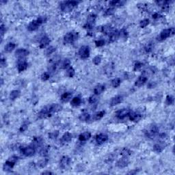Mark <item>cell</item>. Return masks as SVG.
Here are the masks:
<instances>
[{
    "instance_id": "6da1fadb",
    "label": "cell",
    "mask_w": 175,
    "mask_h": 175,
    "mask_svg": "<svg viewBox=\"0 0 175 175\" xmlns=\"http://www.w3.org/2000/svg\"><path fill=\"white\" fill-rule=\"evenodd\" d=\"M79 2L76 1H66L62 2L60 4V8L62 11L63 12H70L78 5Z\"/></svg>"
},
{
    "instance_id": "7a4b0ae2",
    "label": "cell",
    "mask_w": 175,
    "mask_h": 175,
    "mask_svg": "<svg viewBox=\"0 0 175 175\" xmlns=\"http://www.w3.org/2000/svg\"><path fill=\"white\" fill-rule=\"evenodd\" d=\"M79 38V33L75 32H69L64 37V44H70L73 43L76 41Z\"/></svg>"
},
{
    "instance_id": "3957f363",
    "label": "cell",
    "mask_w": 175,
    "mask_h": 175,
    "mask_svg": "<svg viewBox=\"0 0 175 175\" xmlns=\"http://www.w3.org/2000/svg\"><path fill=\"white\" fill-rule=\"evenodd\" d=\"M174 32L175 30L174 28H169V29H165V30H162L161 32L160 33V35L158 37V40L164 41V40L168 38V37L172 36L174 34Z\"/></svg>"
},
{
    "instance_id": "277c9868",
    "label": "cell",
    "mask_w": 175,
    "mask_h": 175,
    "mask_svg": "<svg viewBox=\"0 0 175 175\" xmlns=\"http://www.w3.org/2000/svg\"><path fill=\"white\" fill-rule=\"evenodd\" d=\"M79 56L82 59H87L90 56V47L87 45H84L79 49Z\"/></svg>"
},
{
    "instance_id": "5b68a950",
    "label": "cell",
    "mask_w": 175,
    "mask_h": 175,
    "mask_svg": "<svg viewBox=\"0 0 175 175\" xmlns=\"http://www.w3.org/2000/svg\"><path fill=\"white\" fill-rule=\"evenodd\" d=\"M96 18H97V16L95 15H90L88 16L87 19V22L84 25V28L85 29H88V30H90L92 28L94 24H95V21H96Z\"/></svg>"
},
{
    "instance_id": "8992f818",
    "label": "cell",
    "mask_w": 175,
    "mask_h": 175,
    "mask_svg": "<svg viewBox=\"0 0 175 175\" xmlns=\"http://www.w3.org/2000/svg\"><path fill=\"white\" fill-rule=\"evenodd\" d=\"M18 157L16 156H12L11 157H10L6 161V163L4 164V167H6L8 169H11L15 166L16 162H17Z\"/></svg>"
},
{
    "instance_id": "52a82bcc",
    "label": "cell",
    "mask_w": 175,
    "mask_h": 175,
    "mask_svg": "<svg viewBox=\"0 0 175 175\" xmlns=\"http://www.w3.org/2000/svg\"><path fill=\"white\" fill-rule=\"evenodd\" d=\"M35 152V148L32 146H29L25 147L22 149L23 154L26 157H31L34 155Z\"/></svg>"
},
{
    "instance_id": "ba28073f",
    "label": "cell",
    "mask_w": 175,
    "mask_h": 175,
    "mask_svg": "<svg viewBox=\"0 0 175 175\" xmlns=\"http://www.w3.org/2000/svg\"><path fill=\"white\" fill-rule=\"evenodd\" d=\"M130 112L131 111L129 110V109L125 108V109H122V110H118V111L116 112V117H117L118 119H123V118H125L126 116H129Z\"/></svg>"
},
{
    "instance_id": "9c48e42d",
    "label": "cell",
    "mask_w": 175,
    "mask_h": 175,
    "mask_svg": "<svg viewBox=\"0 0 175 175\" xmlns=\"http://www.w3.org/2000/svg\"><path fill=\"white\" fill-rule=\"evenodd\" d=\"M157 133H158V128L156 126H153L146 132V136H147L148 138H154L157 134Z\"/></svg>"
},
{
    "instance_id": "30bf717a",
    "label": "cell",
    "mask_w": 175,
    "mask_h": 175,
    "mask_svg": "<svg viewBox=\"0 0 175 175\" xmlns=\"http://www.w3.org/2000/svg\"><path fill=\"white\" fill-rule=\"evenodd\" d=\"M147 80H148L147 75H145L144 74H143L142 75L139 77L138 79L136 80V83H135V86H137V87H140V86H143L144 84L147 82Z\"/></svg>"
},
{
    "instance_id": "8fae6325",
    "label": "cell",
    "mask_w": 175,
    "mask_h": 175,
    "mask_svg": "<svg viewBox=\"0 0 175 175\" xmlns=\"http://www.w3.org/2000/svg\"><path fill=\"white\" fill-rule=\"evenodd\" d=\"M40 25H41V24L38 22L37 20H33L28 25V30L30 32H33V31H35V30H38V28L40 27Z\"/></svg>"
},
{
    "instance_id": "7c38bea8",
    "label": "cell",
    "mask_w": 175,
    "mask_h": 175,
    "mask_svg": "<svg viewBox=\"0 0 175 175\" xmlns=\"http://www.w3.org/2000/svg\"><path fill=\"white\" fill-rule=\"evenodd\" d=\"M129 163V161L127 159V157H123V158H121L116 162V166L120 168H125V167H127L128 166Z\"/></svg>"
},
{
    "instance_id": "4fadbf2b",
    "label": "cell",
    "mask_w": 175,
    "mask_h": 175,
    "mask_svg": "<svg viewBox=\"0 0 175 175\" xmlns=\"http://www.w3.org/2000/svg\"><path fill=\"white\" fill-rule=\"evenodd\" d=\"M30 52L29 51H28L25 49H18L16 52H15V55L17 57L20 58H23L29 55Z\"/></svg>"
},
{
    "instance_id": "5bb4252c",
    "label": "cell",
    "mask_w": 175,
    "mask_h": 175,
    "mask_svg": "<svg viewBox=\"0 0 175 175\" xmlns=\"http://www.w3.org/2000/svg\"><path fill=\"white\" fill-rule=\"evenodd\" d=\"M123 96H120V95H118V96H116V97H113L110 101V105L111 106H115V105H117L119 103L123 102Z\"/></svg>"
},
{
    "instance_id": "9a60e30c",
    "label": "cell",
    "mask_w": 175,
    "mask_h": 175,
    "mask_svg": "<svg viewBox=\"0 0 175 175\" xmlns=\"http://www.w3.org/2000/svg\"><path fill=\"white\" fill-rule=\"evenodd\" d=\"M101 32L105 34H107V35L110 36V34H112V32H114V28L113 27L110 25H103V26L101 28Z\"/></svg>"
},
{
    "instance_id": "2e32d148",
    "label": "cell",
    "mask_w": 175,
    "mask_h": 175,
    "mask_svg": "<svg viewBox=\"0 0 175 175\" xmlns=\"http://www.w3.org/2000/svg\"><path fill=\"white\" fill-rule=\"evenodd\" d=\"M108 140V136L104 133H100L96 137V141L99 144L104 143Z\"/></svg>"
},
{
    "instance_id": "e0dca14e",
    "label": "cell",
    "mask_w": 175,
    "mask_h": 175,
    "mask_svg": "<svg viewBox=\"0 0 175 175\" xmlns=\"http://www.w3.org/2000/svg\"><path fill=\"white\" fill-rule=\"evenodd\" d=\"M129 116L130 120L133 122H138L142 118V116L140 114H137L136 112H130V113L129 114Z\"/></svg>"
},
{
    "instance_id": "ac0fdd59",
    "label": "cell",
    "mask_w": 175,
    "mask_h": 175,
    "mask_svg": "<svg viewBox=\"0 0 175 175\" xmlns=\"http://www.w3.org/2000/svg\"><path fill=\"white\" fill-rule=\"evenodd\" d=\"M49 43H50V38L48 36H44L40 41L39 47L41 49L45 48Z\"/></svg>"
},
{
    "instance_id": "d6986e66",
    "label": "cell",
    "mask_w": 175,
    "mask_h": 175,
    "mask_svg": "<svg viewBox=\"0 0 175 175\" xmlns=\"http://www.w3.org/2000/svg\"><path fill=\"white\" fill-rule=\"evenodd\" d=\"M49 110H50L51 113L60 112V111L62 110V106L59 104H57V103L50 105H49Z\"/></svg>"
},
{
    "instance_id": "ffe728a7",
    "label": "cell",
    "mask_w": 175,
    "mask_h": 175,
    "mask_svg": "<svg viewBox=\"0 0 175 175\" xmlns=\"http://www.w3.org/2000/svg\"><path fill=\"white\" fill-rule=\"evenodd\" d=\"M28 64L25 60H21L19 62L18 64V71L19 73L24 71L25 70H26L28 68Z\"/></svg>"
},
{
    "instance_id": "44dd1931",
    "label": "cell",
    "mask_w": 175,
    "mask_h": 175,
    "mask_svg": "<svg viewBox=\"0 0 175 175\" xmlns=\"http://www.w3.org/2000/svg\"><path fill=\"white\" fill-rule=\"evenodd\" d=\"M71 163V158L68 156H64L62 157L61 160H60V166L62 168H66Z\"/></svg>"
},
{
    "instance_id": "7402d4cb",
    "label": "cell",
    "mask_w": 175,
    "mask_h": 175,
    "mask_svg": "<svg viewBox=\"0 0 175 175\" xmlns=\"http://www.w3.org/2000/svg\"><path fill=\"white\" fill-rule=\"evenodd\" d=\"M114 72V64L112 63H110L107 64L105 67V73L107 76H111Z\"/></svg>"
},
{
    "instance_id": "603a6c76",
    "label": "cell",
    "mask_w": 175,
    "mask_h": 175,
    "mask_svg": "<svg viewBox=\"0 0 175 175\" xmlns=\"http://www.w3.org/2000/svg\"><path fill=\"white\" fill-rule=\"evenodd\" d=\"M72 138H73V136H72L71 133L66 132L62 137L61 141L64 142V143H68V142L71 141Z\"/></svg>"
},
{
    "instance_id": "cb8c5ba5",
    "label": "cell",
    "mask_w": 175,
    "mask_h": 175,
    "mask_svg": "<svg viewBox=\"0 0 175 175\" xmlns=\"http://www.w3.org/2000/svg\"><path fill=\"white\" fill-rule=\"evenodd\" d=\"M105 87L104 85L99 84V85H97L95 88V89H94V93L96 95H99L102 93V92H103L105 91Z\"/></svg>"
},
{
    "instance_id": "d4e9b609",
    "label": "cell",
    "mask_w": 175,
    "mask_h": 175,
    "mask_svg": "<svg viewBox=\"0 0 175 175\" xmlns=\"http://www.w3.org/2000/svg\"><path fill=\"white\" fill-rule=\"evenodd\" d=\"M126 3L125 1L123 0H116V1H111L110 2V5L112 6V7H120L125 5Z\"/></svg>"
},
{
    "instance_id": "484cf974",
    "label": "cell",
    "mask_w": 175,
    "mask_h": 175,
    "mask_svg": "<svg viewBox=\"0 0 175 175\" xmlns=\"http://www.w3.org/2000/svg\"><path fill=\"white\" fill-rule=\"evenodd\" d=\"M91 138V133L90 132H84L79 136V140L81 142L87 141Z\"/></svg>"
},
{
    "instance_id": "4316f807",
    "label": "cell",
    "mask_w": 175,
    "mask_h": 175,
    "mask_svg": "<svg viewBox=\"0 0 175 175\" xmlns=\"http://www.w3.org/2000/svg\"><path fill=\"white\" fill-rule=\"evenodd\" d=\"M82 103V99H81L80 97H74L71 101V105L72 106L74 107H77L79 106Z\"/></svg>"
},
{
    "instance_id": "83f0119b",
    "label": "cell",
    "mask_w": 175,
    "mask_h": 175,
    "mask_svg": "<svg viewBox=\"0 0 175 175\" xmlns=\"http://www.w3.org/2000/svg\"><path fill=\"white\" fill-rule=\"evenodd\" d=\"M71 97H72V93H71V92H64V93L61 96V101H62V102L64 103L68 102V101L71 99Z\"/></svg>"
},
{
    "instance_id": "f1b7e54d",
    "label": "cell",
    "mask_w": 175,
    "mask_h": 175,
    "mask_svg": "<svg viewBox=\"0 0 175 175\" xmlns=\"http://www.w3.org/2000/svg\"><path fill=\"white\" fill-rule=\"evenodd\" d=\"M164 149H165V146L162 145L161 144H156L153 146V151L157 153H161Z\"/></svg>"
},
{
    "instance_id": "f546056e",
    "label": "cell",
    "mask_w": 175,
    "mask_h": 175,
    "mask_svg": "<svg viewBox=\"0 0 175 175\" xmlns=\"http://www.w3.org/2000/svg\"><path fill=\"white\" fill-rule=\"evenodd\" d=\"M105 114V112L104 110H102V111L98 112L94 114L92 118H93L94 120H99L101 119V118L104 116Z\"/></svg>"
},
{
    "instance_id": "4dcf8cb0",
    "label": "cell",
    "mask_w": 175,
    "mask_h": 175,
    "mask_svg": "<svg viewBox=\"0 0 175 175\" xmlns=\"http://www.w3.org/2000/svg\"><path fill=\"white\" fill-rule=\"evenodd\" d=\"M15 47H16V45H15V43H10L5 46V48L4 49H5V51H6V52L10 53L12 51L15 49Z\"/></svg>"
},
{
    "instance_id": "1f68e13d",
    "label": "cell",
    "mask_w": 175,
    "mask_h": 175,
    "mask_svg": "<svg viewBox=\"0 0 175 175\" xmlns=\"http://www.w3.org/2000/svg\"><path fill=\"white\" fill-rule=\"evenodd\" d=\"M118 38H119V32L117 30H115L110 35V42H114Z\"/></svg>"
},
{
    "instance_id": "d6a6232c",
    "label": "cell",
    "mask_w": 175,
    "mask_h": 175,
    "mask_svg": "<svg viewBox=\"0 0 175 175\" xmlns=\"http://www.w3.org/2000/svg\"><path fill=\"white\" fill-rule=\"evenodd\" d=\"M21 92L19 90H12L10 94V98L11 100H15L19 97Z\"/></svg>"
},
{
    "instance_id": "836d02e7",
    "label": "cell",
    "mask_w": 175,
    "mask_h": 175,
    "mask_svg": "<svg viewBox=\"0 0 175 175\" xmlns=\"http://www.w3.org/2000/svg\"><path fill=\"white\" fill-rule=\"evenodd\" d=\"M90 117V115L88 113L84 112V113H82V114L79 116V119L81 121H87V120H89Z\"/></svg>"
},
{
    "instance_id": "e575fe53",
    "label": "cell",
    "mask_w": 175,
    "mask_h": 175,
    "mask_svg": "<svg viewBox=\"0 0 175 175\" xmlns=\"http://www.w3.org/2000/svg\"><path fill=\"white\" fill-rule=\"evenodd\" d=\"M120 155L123 157H127L130 156L131 155V151L129 150V149L127 148H125L122 150L121 153H120Z\"/></svg>"
},
{
    "instance_id": "d590c367",
    "label": "cell",
    "mask_w": 175,
    "mask_h": 175,
    "mask_svg": "<svg viewBox=\"0 0 175 175\" xmlns=\"http://www.w3.org/2000/svg\"><path fill=\"white\" fill-rule=\"evenodd\" d=\"M174 98L173 96L168 95V96L166 97V103L168 105H171L174 104Z\"/></svg>"
},
{
    "instance_id": "8d00e7d4",
    "label": "cell",
    "mask_w": 175,
    "mask_h": 175,
    "mask_svg": "<svg viewBox=\"0 0 175 175\" xmlns=\"http://www.w3.org/2000/svg\"><path fill=\"white\" fill-rule=\"evenodd\" d=\"M120 83H121V80H120V79L118 78V77L114 78V79L112 81V85L114 88L118 87V86L120 85Z\"/></svg>"
},
{
    "instance_id": "74e56055",
    "label": "cell",
    "mask_w": 175,
    "mask_h": 175,
    "mask_svg": "<svg viewBox=\"0 0 175 175\" xmlns=\"http://www.w3.org/2000/svg\"><path fill=\"white\" fill-rule=\"evenodd\" d=\"M75 74V71L73 67L70 66L69 68H68L67 71H66V75L69 77H73Z\"/></svg>"
},
{
    "instance_id": "f35d334b",
    "label": "cell",
    "mask_w": 175,
    "mask_h": 175,
    "mask_svg": "<svg viewBox=\"0 0 175 175\" xmlns=\"http://www.w3.org/2000/svg\"><path fill=\"white\" fill-rule=\"evenodd\" d=\"M48 162H49L48 159H41V160L38 163V166H39L40 168H43L47 166V164H48Z\"/></svg>"
},
{
    "instance_id": "ab89813d",
    "label": "cell",
    "mask_w": 175,
    "mask_h": 175,
    "mask_svg": "<svg viewBox=\"0 0 175 175\" xmlns=\"http://www.w3.org/2000/svg\"><path fill=\"white\" fill-rule=\"evenodd\" d=\"M70 65H71V61L69 60V59H65L64 60L62 64V69H68V68L70 67Z\"/></svg>"
},
{
    "instance_id": "60d3db41",
    "label": "cell",
    "mask_w": 175,
    "mask_h": 175,
    "mask_svg": "<svg viewBox=\"0 0 175 175\" xmlns=\"http://www.w3.org/2000/svg\"><path fill=\"white\" fill-rule=\"evenodd\" d=\"M59 136V131H53V132H51L50 133H49V138L50 139H56Z\"/></svg>"
},
{
    "instance_id": "b9f144b4",
    "label": "cell",
    "mask_w": 175,
    "mask_h": 175,
    "mask_svg": "<svg viewBox=\"0 0 175 175\" xmlns=\"http://www.w3.org/2000/svg\"><path fill=\"white\" fill-rule=\"evenodd\" d=\"M114 12H115V9H114V8H107L105 11L104 15L105 16H110V15H114Z\"/></svg>"
},
{
    "instance_id": "7bdbcfd3",
    "label": "cell",
    "mask_w": 175,
    "mask_h": 175,
    "mask_svg": "<svg viewBox=\"0 0 175 175\" xmlns=\"http://www.w3.org/2000/svg\"><path fill=\"white\" fill-rule=\"evenodd\" d=\"M92 62L94 63V64L95 65H99L100 64L101 62V57L100 56H95V58H93V60H92Z\"/></svg>"
},
{
    "instance_id": "ee69618b",
    "label": "cell",
    "mask_w": 175,
    "mask_h": 175,
    "mask_svg": "<svg viewBox=\"0 0 175 175\" xmlns=\"http://www.w3.org/2000/svg\"><path fill=\"white\" fill-rule=\"evenodd\" d=\"M142 66H143V64L142 63V62H136V63L135 64L134 68H133V71H140L142 68Z\"/></svg>"
},
{
    "instance_id": "f6af8a7d",
    "label": "cell",
    "mask_w": 175,
    "mask_h": 175,
    "mask_svg": "<svg viewBox=\"0 0 175 175\" xmlns=\"http://www.w3.org/2000/svg\"><path fill=\"white\" fill-rule=\"evenodd\" d=\"M149 22H150V21H149V19H144V20L141 21L140 23V27H141L142 28H146V27L149 24Z\"/></svg>"
},
{
    "instance_id": "bcb514c9",
    "label": "cell",
    "mask_w": 175,
    "mask_h": 175,
    "mask_svg": "<svg viewBox=\"0 0 175 175\" xmlns=\"http://www.w3.org/2000/svg\"><path fill=\"white\" fill-rule=\"evenodd\" d=\"M49 77H50V75H49V73H47V72H45L44 73H43L41 77V80L43 81V82L47 81L49 79Z\"/></svg>"
},
{
    "instance_id": "7dc6e473",
    "label": "cell",
    "mask_w": 175,
    "mask_h": 175,
    "mask_svg": "<svg viewBox=\"0 0 175 175\" xmlns=\"http://www.w3.org/2000/svg\"><path fill=\"white\" fill-rule=\"evenodd\" d=\"M56 50V47H53V46H51V47H48L47 50H46V54H47V56H49V55H51V54H52L53 53L55 52Z\"/></svg>"
},
{
    "instance_id": "c3c4849f",
    "label": "cell",
    "mask_w": 175,
    "mask_h": 175,
    "mask_svg": "<svg viewBox=\"0 0 175 175\" xmlns=\"http://www.w3.org/2000/svg\"><path fill=\"white\" fill-rule=\"evenodd\" d=\"M36 20L38 21V22L40 24H43V23H45L47 22V18L46 17H43V16H41L38 18Z\"/></svg>"
},
{
    "instance_id": "681fc988",
    "label": "cell",
    "mask_w": 175,
    "mask_h": 175,
    "mask_svg": "<svg viewBox=\"0 0 175 175\" xmlns=\"http://www.w3.org/2000/svg\"><path fill=\"white\" fill-rule=\"evenodd\" d=\"M43 142V140L42 138L38 137V138H34V141H33V143L36 146H40Z\"/></svg>"
},
{
    "instance_id": "f907efd6",
    "label": "cell",
    "mask_w": 175,
    "mask_h": 175,
    "mask_svg": "<svg viewBox=\"0 0 175 175\" xmlns=\"http://www.w3.org/2000/svg\"><path fill=\"white\" fill-rule=\"evenodd\" d=\"M105 44V41L103 39H100V40H98V41H95V45H96V46L97 47H102V46H103V45Z\"/></svg>"
},
{
    "instance_id": "816d5d0a",
    "label": "cell",
    "mask_w": 175,
    "mask_h": 175,
    "mask_svg": "<svg viewBox=\"0 0 175 175\" xmlns=\"http://www.w3.org/2000/svg\"><path fill=\"white\" fill-rule=\"evenodd\" d=\"M97 100H98V98H97V97L96 96V95H92V96H91V97H90L89 98V102L90 103H96L97 101Z\"/></svg>"
},
{
    "instance_id": "f5cc1de1",
    "label": "cell",
    "mask_w": 175,
    "mask_h": 175,
    "mask_svg": "<svg viewBox=\"0 0 175 175\" xmlns=\"http://www.w3.org/2000/svg\"><path fill=\"white\" fill-rule=\"evenodd\" d=\"M153 43H149L147 45H146V47H145V50L146 51L147 53H149L151 52V51L153 50Z\"/></svg>"
},
{
    "instance_id": "db71d44e",
    "label": "cell",
    "mask_w": 175,
    "mask_h": 175,
    "mask_svg": "<svg viewBox=\"0 0 175 175\" xmlns=\"http://www.w3.org/2000/svg\"><path fill=\"white\" fill-rule=\"evenodd\" d=\"M48 153V148L47 147H44L41 149V151H40V154L42 156H45Z\"/></svg>"
},
{
    "instance_id": "11a10c76",
    "label": "cell",
    "mask_w": 175,
    "mask_h": 175,
    "mask_svg": "<svg viewBox=\"0 0 175 175\" xmlns=\"http://www.w3.org/2000/svg\"><path fill=\"white\" fill-rule=\"evenodd\" d=\"M28 125H27V124H23L20 127V131L21 132H24V131H25L28 129Z\"/></svg>"
},
{
    "instance_id": "9f6ffc18",
    "label": "cell",
    "mask_w": 175,
    "mask_h": 175,
    "mask_svg": "<svg viewBox=\"0 0 175 175\" xmlns=\"http://www.w3.org/2000/svg\"><path fill=\"white\" fill-rule=\"evenodd\" d=\"M0 33H1L2 37L4 36V33H6V28H5L4 25H2L1 27H0Z\"/></svg>"
},
{
    "instance_id": "6f0895ef",
    "label": "cell",
    "mask_w": 175,
    "mask_h": 175,
    "mask_svg": "<svg viewBox=\"0 0 175 175\" xmlns=\"http://www.w3.org/2000/svg\"><path fill=\"white\" fill-rule=\"evenodd\" d=\"M0 62H1V66H2V67H3V66H5L6 65V60H5V59H4V58H2V59H1V61H0Z\"/></svg>"
},
{
    "instance_id": "680465c9",
    "label": "cell",
    "mask_w": 175,
    "mask_h": 175,
    "mask_svg": "<svg viewBox=\"0 0 175 175\" xmlns=\"http://www.w3.org/2000/svg\"><path fill=\"white\" fill-rule=\"evenodd\" d=\"M160 17H161V15L159 13H155L153 15V18L154 19H159V18H160Z\"/></svg>"
},
{
    "instance_id": "91938a15",
    "label": "cell",
    "mask_w": 175,
    "mask_h": 175,
    "mask_svg": "<svg viewBox=\"0 0 175 175\" xmlns=\"http://www.w3.org/2000/svg\"><path fill=\"white\" fill-rule=\"evenodd\" d=\"M52 172L49 171H45L41 173V174H52Z\"/></svg>"
}]
</instances>
